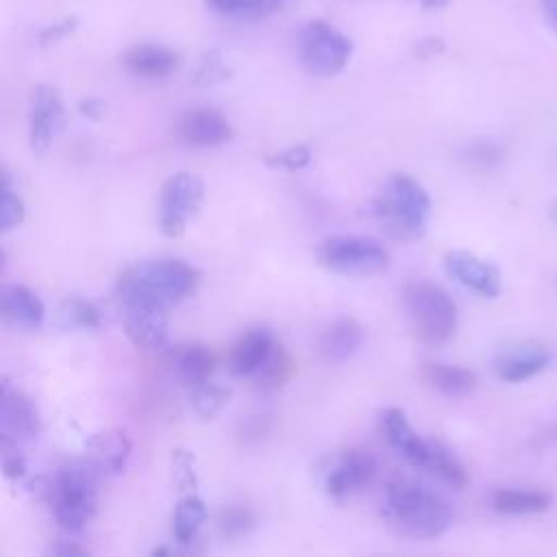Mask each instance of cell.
I'll return each mask as SVG.
<instances>
[{"mask_svg": "<svg viewBox=\"0 0 557 557\" xmlns=\"http://www.w3.org/2000/svg\"><path fill=\"white\" fill-rule=\"evenodd\" d=\"M383 518L387 524L407 537L431 540L448 531L453 524V507L422 483L398 479L387 483Z\"/></svg>", "mask_w": 557, "mask_h": 557, "instance_id": "cell-1", "label": "cell"}, {"mask_svg": "<svg viewBox=\"0 0 557 557\" xmlns=\"http://www.w3.org/2000/svg\"><path fill=\"white\" fill-rule=\"evenodd\" d=\"M200 272L174 257L148 259L126 268L117 278V296L124 300H154L172 307L196 292Z\"/></svg>", "mask_w": 557, "mask_h": 557, "instance_id": "cell-2", "label": "cell"}, {"mask_svg": "<svg viewBox=\"0 0 557 557\" xmlns=\"http://www.w3.org/2000/svg\"><path fill=\"white\" fill-rule=\"evenodd\" d=\"M98 470L89 459H72L59 468L52 481L39 487L41 496L50 500L54 520L61 529L81 531L98 509Z\"/></svg>", "mask_w": 557, "mask_h": 557, "instance_id": "cell-3", "label": "cell"}, {"mask_svg": "<svg viewBox=\"0 0 557 557\" xmlns=\"http://www.w3.org/2000/svg\"><path fill=\"white\" fill-rule=\"evenodd\" d=\"M372 211L389 237L413 242L426 233L431 196L409 174H392L381 187Z\"/></svg>", "mask_w": 557, "mask_h": 557, "instance_id": "cell-4", "label": "cell"}, {"mask_svg": "<svg viewBox=\"0 0 557 557\" xmlns=\"http://www.w3.org/2000/svg\"><path fill=\"white\" fill-rule=\"evenodd\" d=\"M403 305L416 337L424 344H444L457 329V305L444 287L426 278L407 281Z\"/></svg>", "mask_w": 557, "mask_h": 557, "instance_id": "cell-5", "label": "cell"}, {"mask_svg": "<svg viewBox=\"0 0 557 557\" xmlns=\"http://www.w3.org/2000/svg\"><path fill=\"white\" fill-rule=\"evenodd\" d=\"M318 261L335 274L368 278L389 265V255L370 235H331L320 242Z\"/></svg>", "mask_w": 557, "mask_h": 557, "instance_id": "cell-6", "label": "cell"}, {"mask_svg": "<svg viewBox=\"0 0 557 557\" xmlns=\"http://www.w3.org/2000/svg\"><path fill=\"white\" fill-rule=\"evenodd\" d=\"M298 54L307 72L315 76L339 74L352 54L350 39L322 20H311L298 35Z\"/></svg>", "mask_w": 557, "mask_h": 557, "instance_id": "cell-7", "label": "cell"}, {"mask_svg": "<svg viewBox=\"0 0 557 557\" xmlns=\"http://www.w3.org/2000/svg\"><path fill=\"white\" fill-rule=\"evenodd\" d=\"M205 200V183L194 172L172 174L159 194V231L165 237H181L187 222L198 213Z\"/></svg>", "mask_w": 557, "mask_h": 557, "instance_id": "cell-8", "label": "cell"}, {"mask_svg": "<svg viewBox=\"0 0 557 557\" xmlns=\"http://www.w3.org/2000/svg\"><path fill=\"white\" fill-rule=\"evenodd\" d=\"M65 107L52 85H37L28 98V139L35 154H44L63 128Z\"/></svg>", "mask_w": 557, "mask_h": 557, "instance_id": "cell-9", "label": "cell"}, {"mask_svg": "<svg viewBox=\"0 0 557 557\" xmlns=\"http://www.w3.org/2000/svg\"><path fill=\"white\" fill-rule=\"evenodd\" d=\"M124 331L141 350H159L168 344V309L154 300H124Z\"/></svg>", "mask_w": 557, "mask_h": 557, "instance_id": "cell-10", "label": "cell"}, {"mask_svg": "<svg viewBox=\"0 0 557 557\" xmlns=\"http://www.w3.org/2000/svg\"><path fill=\"white\" fill-rule=\"evenodd\" d=\"M41 431V416L28 394L2 379L0 387V440L30 442Z\"/></svg>", "mask_w": 557, "mask_h": 557, "instance_id": "cell-11", "label": "cell"}, {"mask_svg": "<svg viewBox=\"0 0 557 557\" xmlns=\"http://www.w3.org/2000/svg\"><path fill=\"white\" fill-rule=\"evenodd\" d=\"M376 474V459L363 448H348L324 472V490L331 498H346L366 487Z\"/></svg>", "mask_w": 557, "mask_h": 557, "instance_id": "cell-12", "label": "cell"}, {"mask_svg": "<svg viewBox=\"0 0 557 557\" xmlns=\"http://www.w3.org/2000/svg\"><path fill=\"white\" fill-rule=\"evenodd\" d=\"M444 268L457 283L485 298H496L500 294V272L490 261L468 250L446 252Z\"/></svg>", "mask_w": 557, "mask_h": 557, "instance_id": "cell-13", "label": "cell"}, {"mask_svg": "<svg viewBox=\"0 0 557 557\" xmlns=\"http://www.w3.org/2000/svg\"><path fill=\"white\" fill-rule=\"evenodd\" d=\"M178 137L194 148H213L231 141V122L213 109H189L176 124Z\"/></svg>", "mask_w": 557, "mask_h": 557, "instance_id": "cell-14", "label": "cell"}, {"mask_svg": "<svg viewBox=\"0 0 557 557\" xmlns=\"http://www.w3.org/2000/svg\"><path fill=\"white\" fill-rule=\"evenodd\" d=\"M274 350V333L268 326H252L231 346L228 370L235 376H255Z\"/></svg>", "mask_w": 557, "mask_h": 557, "instance_id": "cell-15", "label": "cell"}, {"mask_svg": "<svg viewBox=\"0 0 557 557\" xmlns=\"http://www.w3.org/2000/svg\"><path fill=\"white\" fill-rule=\"evenodd\" d=\"M131 440L122 429L98 431L85 444V457L102 476H115L124 472L131 459Z\"/></svg>", "mask_w": 557, "mask_h": 557, "instance_id": "cell-16", "label": "cell"}, {"mask_svg": "<svg viewBox=\"0 0 557 557\" xmlns=\"http://www.w3.org/2000/svg\"><path fill=\"white\" fill-rule=\"evenodd\" d=\"M379 426H381V433L385 435L387 444L394 450H398L411 466L424 468L426 453H429V440L420 437L413 431V426L409 424L403 409H396V407L383 409L379 416Z\"/></svg>", "mask_w": 557, "mask_h": 557, "instance_id": "cell-17", "label": "cell"}, {"mask_svg": "<svg viewBox=\"0 0 557 557\" xmlns=\"http://www.w3.org/2000/svg\"><path fill=\"white\" fill-rule=\"evenodd\" d=\"M2 318L17 329H39L46 318V307L41 298L20 283H7L0 292Z\"/></svg>", "mask_w": 557, "mask_h": 557, "instance_id": "cell-18", "label": "cell"}, {"mask_svg": "<svg viewBox=\"0 0 557 557\" xmlns=\"http://www.w3.org/2000/svg\"><path fill=\"white\" fill-rule=\"evenodd\" d=\"M122 63L131 74L157 81L170 76L178 67V54L161 44H137L124 52Z\"/></svg>", "mask_w": 557, "mask_h": 557, "instance_id": "cell-19", "label": "cell"}, {"mask_svg": "<svg viewBox=\"0 0 557 557\" xmlns=\"http://www.w3.org/2000/svg\"><path fill=\"white\" fill-rule=\"evenodd\" d=\"M361 342H363V326L355 318L344 315L324 329L318 342V352L324 361L339 363L352 357L359 350Z\"/></svg>", "mask_w": 557, "mask_h": 557, "instance_id": "cell-20", "label": "cell"}, {"mask_svg": "<svg viewBox=\"0 0 557 557\" xmlns=\"http://www.w3.org/2000/svg\"><path fill=\"white\" fill-rule=\"evenodd\" d=\"M550 363V352L542 346H516L498 357L496 374L505 383H522L533 379Z\"/></svg>", "mask_w": 557, "mask_h": 557, "instance_id": "cell-21", "label": "cell"}, {"mask_svg": "<svg viewBox=\"0 0 557 557\" xmlns=\"http://www.w3.org/2000/svg\"><path fill=\"white\" fill-rule=\"evenodd\" d=\"M170 366L178 381L194 387L209 381L215 368V357L205 344H181L172 350Z\"/></svg>", "mask_w": 557, "mask_h": 557, "instance_id": "cell-22", "label": "cell"}, {"mask_svg": "<svg viewBox=\"0 0 557 557\" xmlns=\"http://www.w3.org/2000/svg\"><path fill=\"white\" fill-rule=\"evenodd\" d=\"M422 376L435 392L448 398L470 396L479 385V379L472 370L450 363H426Z\"/></svg>", "mask_w": 557, "mask_h": 557, "instance_id": "cell-23", "label": "cell"}, {"mask_svg": "<svg viewBox=\"0 0 557 557\" xmlns=\"http://www.w3.org/2000/svg\"><path fill=\"white\" fill-rule=\"evenodd\" d=\"M207 520V505L198 494H183L172 511V537L181 546H191Z\"/></svg>", "mask_w": 557, "mask_h": 557, "instance_id": "cell-24", "label": "cell"}, {"mask_svg": "<svg viewBox=\"0 0 557 557\" xmlns=\"http://www.w3.org/2000/svg\"><path fill=\"white\" fill-rule=\"evenodd\" d=\"M550 505V498L540 490H513L503 487L492 494V507L500 513L509 516H527V513H540L546 511Z\"/></svg>", "mask_w": 557, "mask_h": 557, "instance_id": "cell-25", "label": "cell"}, {"mask_svg": "<svg viewBox=\"0 0 557 557\" xmlns=\"http://www.w3.org/2000/svg\"><path fill=\"white\" fill-rule=\"evenodd\" d=\"M52 322L59 331H94L100 326V311L94 302L70 296L57 307Z\"/></svg>", "mask_w": 557, "mask_h": 557, "instance_id": "cell-26", "label": "cell"}, {"mask_svg": "<svg viewBox=\"0 0 557 557\" xmlns=\"http://www.w3.org/2000/svg\"><path fill=\"white\" fill-rule=\"evenodd\" d=\"M424 470H429L440 481H444V483H448L450 487H457V490L468 483V474H466L463 463L440 440H429V453H426Z\"/></svg>", "mask_w": 557, "mask_h": 557, "instance_id": "cell-27", "label": "cell"}, {"mask_svg": "<svg viewBox=\"0 0 557 557\" xmlns=\"http://www.w3.org/2000/svg\"><path fill=\"white\" fill-rule=\"evenodd\" d=\"M228 398H231V389L211 379L194 385L191 394H189L191 409L202 420H213L226 407Z\"/></svg>", "mask_w": 557, "mask_h": 557, "instance_id": "cell-28", "label": "cell"}, {"mask_svg": "<svg viewBox=\"0 0 557 557\" xmlns=\"http://www.w3.org/2000/svg\"><path fill=\"white\" fill-rule=\"evenodd\" d=\"M209 9L235 20H257L278 9L281 0H207Z\"/></svg>", "mask_w": 557, "mask_h": 557, "instance_id": "cell-29", "label": "cell"}, {"mask_svg": "<svg viewBox=\"0 0 557 557\" xmlns=\"http://www.w3.org/2000/svg\"><path fill=\"white\" fill-rule=\"evenodd\" d=\"M26 218V205L22 200V196L17 194L11 174L4 170L2 172V200H0V226L2 231H11L17 228Z\"/></svg>", "mask_w": 557, "mask_h": 557, "instance_id": "cell-30", "label": "cell"}, {"mask_svg": "<svg viewBox=\"0 0 557 557\" xmlns=\"http://www.w3.org/2000/svg\"><path fill=\"white\" fill-rule=\"evenodd\" d=\"M170 476L174 487L181 494H196L198 490V474H196V459L185 448H174L170 457Z\"/></svg>", "mask_w": 557, "mask_h": 557, "instance_id": "cell-31", "label": "cell"}, {"mask_svg": "<svg viewBox=\"0 0 557 557\" xmlns=\"http://www.w3.org/2000/svg\"><path fill=\"white\" fill-rule=\"evenodd\" d=\"M289 374H292V361H289V357L283 352V350H278V346H276V350L272 352V357L263 363V368L255 374V381H257V387L259 389H263V392H274V389H278L287 379H289Z\"/></svg>", "mask_w": 557, "mask_h": 557, "instance_id": "cell-32", "label": "cell"}, {"mask_svg": "<svg viewBox=\"0 0 557 557\" xmlns=\"http://www.w3.org/2000/svg\"><path fill=\"white\" fill-rule=\"evenodd\" d=\"M228 76H231L228 63L224 61V57H222L218 50H211V52H207V54L198 61L191 81H194L198 87H213V85L224 83Z\"/></svg>", "mask_w": 557, "mask_h": 557, "instance_id": "cell-33", "label": "cell"}, {"mask_svg": "<svg viewBox=\"0 0 557 557\" xmlns=\"http://www.w3.org/2000/svg\"><path fill=\"white\" fill-rule=\"evenodd\" d=\"M218 529L224 537H244L255 529V516L242 505L224 507L218 516Z\"/></svg>", "mask_w": 557, "mask_h": 557, "instance_id": "cell-34", "label": "cell"}, {"mask_svg": "<svg viewBox=\"0 0 557 557\" xmlns=\"http://www.w3.org/2000/svg\"><path fill=\"white\" fill-rule=\"evenodd\" d=\"M265 163L272 165V168H283L287 172H296V170H302V168H307L311 163V148L305 146V144L289 146V148H285L281 152L268 154Z\"/></svg>", "mask_w": 557, "mask_h": 557, "instance_id": "cell-35", "label": "cell"}, {"mask_svg": "<svg viewBox=\"0 0 557 557\" xmlns=\"http://www.w3.org/2000/svg\"><path fill=\"white\" fill-rule=\"evenodd\" d=\"M0 450H2L4 476L11 479V481L22 479L24 472H26V459H24V455L20 450V444L11 442V440H0Z\"/></svg>", "mask_w": 557, "mask_h": 557, "instance_id": "cell-36", "label": "cell"}, {"mask_svg": "<svg viewBox=\"0 0 557 557\" xmlns=\"http://www.w3.org/2000/svg\"><path fill=\"white\" fill-rule=\"evenodd\" d=\"M74 28H76V20H74V17H67V20H63V22H59V24L46 26V28L39 33V41H41L44 46L57 44V41L65 39Z\"/></svg>", "mask_w": 557, "mask_h": 557, "instance_id": "cell-37", "label": "cell"}, {"mask_svg": "<svg viewBox=\"0 0 557 557\" xmlns=\"http://www.w3.org/2000/svg\"><path fill=\"white\" fill-rule=\"evenodd\" d=\"M48 555H59V557H85V555H89V550L83 548V546H78V544H74V542L61 540L59 544H54V546L48 548Z\"/></svg>", "mask_w": 557, "mask_h": 557, "instance_id": "cell-38", "label": "cell"}, {"mask_svg": "<svg viewBox=\"0 0 557 557\" xmlns=\"http://www.w3.org/2000/svg\"><path fill=\"white\" fill-rule=\"evenodd\" d=\"M104 102L100 100V98H85V100H81L78 102V111H81V115H85V117H89V120H100L102 117V113H104Z\"/></svg>", "mask_w": 557, "mask_h": 557, "instance_id": "cell-39", "label": "cell"}, {"mask_svg": "<svg viewBox=\"0 0 557 557\" xmlns=\"http://www.w3.org/2000/svg\"><path fill=\"white\" fill-rule=\"evenodd\" d=\"M442 50H444V44H442L440 39H435V37H426V39L418 41V46H416V54L422 57V59L435 57V54H440Z\"/></svg>", "mask_w": 557, "mask_h": 557, "instance_id": "cell-40", "label": "cell"}, {"mask_svg": "<svg viewBox=\"0 0 557 557\" xmlns=\"http://www.w3.org/2000/svg\"><path fill=\"white\" fill-rule=\"evenodd\" d=\"M546 4V13L553 17V22L557 24V0H544Z\"/></svg>", "mask_w": 557, "mask_h": 557, "instance_id": "cell-41", "label": "cell"}, {"mask_svg": "<svg viewBox=\"0 0 557 557\" xmlns=\"http://www.w3.org/2000/svg\"><path fill=\"white\" fill-rule=\"evenodd\" d=\"M424 7H429V9H442V7H446L448 4V0H420Z\"/></svg>", "mask_w": 557, "mask_h": 557, "instance_id": "cell-42", "label": "cell"}, {"mask_svg": "<svg viewBox=\"0 0 557 557\" xmlns=\"http://www.w3.org/2000/svg\"><path fill=\"white\" fill-rule=\"evenodd\" d=\"M550 215H553V220H555V222H557V202H555V205H553V209H550Z\"/></svg>", "mask_w": 557, "mask_h": 557, "instance_id": "cell-43", "label": "cell"}]
</instances>
